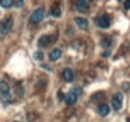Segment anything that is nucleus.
I'll use <instances>...</instances> for the list:
<instances>
[{"instance_id": "f257e3e1", "label": "nucleus", "mask_w": 130, "mask_h": 122, "mask_svg": "<svg viewBox=\"0 0 130 122\" xmlns=\"http://www.w3.org/2000/svg\"><path fill=\"white\" fill-rule=\"evenodd\" d=\"M83 94V88L81 87H74L73 90L70 91V93H67L64 96V102L67 105H73V104H76L77 102V100H78V97Z\"/></svg>"}, {"instance_id": "f03ea898", "label": "nucleus", "mask_w": 130, "mask_h": 122, "mask_svg": "<svg viewBox=\"0 0 130 122\" xmlns=\"http://www.w3.org/2000/svg\"><path fill=\"white\" fill-rule=\"evenodd\" d=\"M0 94H2V100L6 102L11 101V97H10V86L6 82H0Z\"/></svg>"}, {"instance_id": "7ed1b4c3", "label": "nucleus", "mask_w": 130, "mask_h": 122, "mask_svg": "<svg viewBox=\"0 0 130 122\" xmlns=\"http://www.w3.org/2000/svg\"><path fill=\"white\" fill-rule=\"evenodd\" d=\"M11 27H13V18L9 16V17H6L2 23H0V32L3 35L9 34V32L11 31Z\"/></svg>"}, {"instance_id": "20e7f679", "label": "nucleus", "mask_w": 130, "mask_h": 122, "mask_svg": "<svg viewBox=\"0 0 130 122\" xmlns=\"http://www.w3.org/2000/svg\"><path fill=\"white\" fill-rule=\"evenodd\" d=\"M95 24L99 28H109L110 27V17L108 14H102V16H99V17H96Z\"/></svg>"}, {"instance_id": "39448f33", "label": "nucleus", "mask_w": 130, "mask_h": 122, "mask_svg": "<svg viewBox=\"0 0 130 122\" xmlns=\"http://www.w3.org/2000/svg\"><path fill=\"white\" fill-rule=\"evenodd\" d=\"M43 17H45V10H43L42 7H39V9H37L31 14V18H29V20H31L32 24H38L43 20Z\"/></svg>"}, {"instance_id": "423d86ee", "label": "nucleus", "mask_w": 130, "mask_h": 122, "mask_svg": "<svg viewBox=\"0 0 130 122\" xmlns=\"http://www.w3.org/2000/svg\"><path fill=\"white\" fill-rule=\"evenodd\" d=\"M52 42H55L53 35H42V37L39 38V41H38V45H39L41 48H46V46L51 45Z\"/></svg>"}, {"instance_id": "0eeeda50", "label": "nucleus", "mask_w": 130, "mask_h": 122, "mask_svg": "<svg viewBox=\"0 0 130 122\" xmlns=\"http://www.w3.org/2000/svg\"><path fill=\"white\" fill-rule=\"evenodd\" d=\"M122 104H123V96H122L120 93L115 94V96H113V98H112V107H113V110H115V111L120 110Z\"/></svg>"}, {"instance_id": "6e6552de", "label": "nucleus", "mask_w": 130, "mask_h": 122, "mask_svg": "<svg viewBox=\"0 0 130 122\" xmlns=\"http://www.w3.org/2000/svg\"><path fill=\"white\" fill-rule=\"evenodd\" d=\"M62 76H63V80L67 82V83H70V82H73V80H74V73H73V70L69 69V67H66L64 70H63Z\"/></svg>"}, {"instance_id": "1a4fd4ad", "label": "nucleus", "mask_w": 130, "mask_h": 122, "mask_svg": "<svg viewBox=\"0 0 130 122\" xmlns=\"http://www.w3.org/2000/svg\"><path fill=\"white\" fill-rule=\"evenodd\" d=\"M76 10H77V11H81V13L87 11V10H88L87 2H85V0H77V2H76Z\"/></svg>"}, {"instance_id": "9d476101", "label": "nucleus", "mask_w": 130, "mask_h": 122, "mask_svg": "<svg viewBox=\"0 0 130 122\" xmlns=\"http://www.w3.org/2000/svg\"><path fill=\"white\" fill-rule=\"evenodd\" d=\"M62 58V51H60L59 48H56V49H53V51L49 53V59L52 60V62H56L57 59H60Z\"/></svg>"}, {"instance_id": "9b49d317", "label": "nucleus", "mask_w": 130, "mask_h": 122, "mask_svg": "<svg viewBox=\"0 0 130 122\" xmlns=\"http://www.w3.org/2000/svg\"><path fill=\"white\" fill-rule=\"evenodd\" d=\"M74 21H76V24L80 27L81 30H87L88 28V21L85 20V18H83V17H76L74 18Z\"/></svg>"}, {"instance_id": "f8f14e48", "label": "nucleus", "mask_w": 130, "mask_h": 122, "mask_svg": "<svg viewBox=\"0 0 130 122\" xmlns=\"http://www.w3.org/2000/svg\"><path fill=\"white\" fill-rule=\"evenodd\" d=\"M109 111H110V110H109V107H108L106 104H101V105L98 107V114H99L101 116H106L108 114H109Z\"/></svg>"}, {"instance_id": "ddd939ff", "label": "nucleus", "mask_w": 130, "mask_h": 122, "mask_svg": "<svg viewBox=\"0 0 130 122\" xmlns=\"http://www.w3.org/2000/svg\"><path fill=\"white\" fill-rule=\"evenodd\" d=\"M14 4V0H0V6L3 9H10Z\"/></svg>"}, {"instance_id": "4468645a", "label": "nucleus", "mask_w": 130, "mask_h": 122, "mask_svg": "<svg viewBox=\"0 0 130 122\" xmlns=\"http://www.w3.org/2000/svg\"><path fill=\"white\" fill-rule=\"evenodd\" d=\"M51 14L53 16V17H60V16H62V10H60V7L59 6H55L53 9L51 10Z\"/></svg>"}, {"instance_id": "2eb2a0df", "label": "nucleus", "mask_w": 130, "mask_h": 122, "mask_svg": "<svg viewBox=\"0 0 130 122\" xmlns=\"http://www.w3.org/2000/svg\"><path fill=\"white\" fill-rule=\"evenodd\" d=\"M110 44H112V39H110V38H104V39H102V46H104V48H109Z\"/></svg>"}, {"instance_id": "dca6fc26", "label": "nucleus", "mask_w": 130, "mask_h": 122, "mask_svg": "<svg viewBox=\"0 0 130 122\" xmlns=\"http://www.w3.org/2000/svg\"><path fill=\"white\" fill-rule=\"evenodd\" d=\"M34 58H35L37 60H42V58H43L42 52H39V51H38V52H35V53H34Z\"/></svg>"}, {"instance_id": "f3484780", "label": "nucleus", "mask_w": 130, "mask_h": 122, "mask_svg": "<svg viewBox=\"0 0 130 122\" xmlns=\"http://www.w3.org/2000/svg\"><path fill=\"white\" fill-rule=\"evenodd\" d=\"M124 9L130 10V0H126V2H124Z\"/></svg>"}, {"instance_id": "a211bd4d", "label": "nucleus", "mask_w": 130, "mask_h": 122, "mask_svg": "<svg viewBox=\"0 0 130 122\" xmlns=\"http://www.w3.org/2000/svg\"><path fill=\"white\" fill-rule=\"evenodd\" d=\"M129 87H130L129 83H124V84H123V88H124V90H129Z\"/></svg>"}, {"instance_id": "6ab92c4d", "label": "nucleus", "mask_w": 130, "mask_h": 122, "mask_svg": "<svg viewBox=\"0 0 130 122\" xmlns=\"http://www.w3.org/2000/svg\"><path fill=\"white\" fill-rule=\"evenodd\" d=\"M57 97H59V100H63V98H64V96H63V93H57Z\"/></svg>"}, {"instance_id": "aec40b11", "label": "nucleus", "mask_w": 130, "mask_h": 122, "mask_svg": "<svg viewBox=\"0 0 130 122\" xmlns=\"http://www.w3.org/2000/svg\"><path fill=\"white\" fill-rule=\"evenodd\" d=\"M127 122H130V118H129V119H127Z\"/></svg>"}]
</instances>
